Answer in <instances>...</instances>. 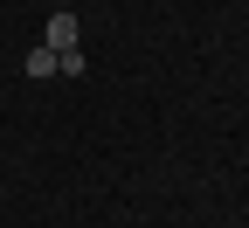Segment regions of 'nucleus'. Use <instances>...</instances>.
<instances>
[{"mask_svg": "<svg viewBox=\"0 0 249 228\" xmlns=\"http://www.w3.org/2000/svg\"><path fill=\"white\" fill-rule=\"evenodd\" d=\"M76 35H83V21H76L70 7H55V14H49V35H42V49H55V55H70V49H76Z\"/></svg>", "mask_w": 249, "mask_h": 228, "instance_id": "obj_1", "label": "nucleus"}, {"mask_svg": "<svg viewBox=\"0 0 249 228\" xmlns=\"http://www.w3.org/2000/svg\"><path fill=\"white\" fill-rule=\"evenodd\" d=\"M21 70H28V76H35V83H49V76H62V55L35 42V49H28V62H21Z\"/></svg>", "mask_w": 249, "mask_h": 228, "instance_id": "obj_2", "label": "nucleus"}]
</instances>
